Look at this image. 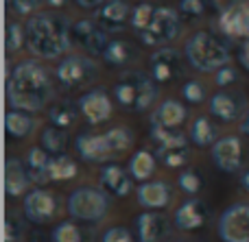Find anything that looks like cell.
<instances>
[{
	"label": "cell",
	"mask_w": 249,
	"mask_h": 242,
	"mask_svg": "<svg viewBox=\"0 0 249 242\" xmlns=\"http://www.w3.org/2000/svg\"><path fill=\"white\" fill-rule=\"evenodd\" d=\"M219 29L225 37L247 39L249 37V2L236 0L221 11Z\"/></svg>",
	"instance_id": "19"
},
{
	"label": "cell",
	"mask_w": 249,
	"mask_h": 242,
	"mask_svg": "<svg viewBox=\"0 0 249 242\" xmlns=\"http://www.w3.org/2000/svg\"><path fill=\"white\" fill-rule=\"evenodd\" d=\"M212 164L225 175H241L245 170V146L243 140L234 133L221 135L210 148Z\"/></svg>",
	"instance_id": "10"
},
{
	"label": "cell",
	"mask_w": 249,
	"mask_h": 242,
	"mask_svg": "<svg viewBox=\"0 0 249 242\" xmlns=\"http://www.w3.org/2000/svg\"><path fill=\"white\" fill-rule=\"evenodd\" d=\"M186 120H188V107H186L184 100L177 98H164L155 107L153 118H151V122H158V125L168 127V129H179Z\"/></svg>",
	"instance_id": "22"
},
{
	"label": "cell",
	"mask_w": 249,
	"mask_h": 242,
	"mask_svg": "<svg viewBox=\"0 0 249 242\" xmlns=\"http://www.w3.org/2000/svg\"><path fill=\"white\" fill-rule=\"evenodd\" d=\"M149 135L153 140L155 148H168V146H181V144H190V138H186L179 129H168L158 122H151Z\"/></svg>",
	"instance_id": "30"
},
{
	"label": "cell",
	"mask_w": 249,
	"mask_h": 242,
	"mask_svg": "<svg viewBox=\"0 0 249 242\" xmlns=\"http://www.w3.org/2000/svg\"><path fill=\"white\" fill-rule=\"evenodd\" d=\"M101 57H103V61L107 65H112V68H127L129 64L136 61L138 52L131 42H127V39H123V37H112Z\"/></svg>",
	"instance_id": "27"
},
{
	"label": "cell",
	"mask_w": 249,
	"mask_h": 242,
	"mask_svg": "<svg viewBox=\"0 0 249 242\" xmlns=\"http://www.w3.org/2000/svg\"><path fill=\"white\" fill-rule=\"evenodd\" d=\"M39 146L44 151H48L51 155H61L66 151V146H68V135H66L64 129H57V127L48 125L39 133Z\"/></svg>",
	"instance_id": "32"
},
{
	"label": "cell",
	"mask_w": 249,
	"mask_h": 242,
	"mask_svg": "<svg viewBox=\"0 0 249 242\" xmlns=\"http://www.w3.org/2000/svg\"><path fill=\"white\" fill-rule=\"evenodd\" d=\"M55 98V81L46 65L37 59H24L11 68L7 77V103L11 109L37 113L51 107Z\"/></svg>",
	"instance_id": "1"
},
{
	"label": "cell",
	"mask_w": 249,
	"mask_h": 242,
	"mask_svg": "<svg viewBox=\"0 0 249 242\" xmlns=\"http://www.w3.org/2000/svg\"><path fill=\"white\" fill-rule=\"evenodd\" d=\"M171 229L168 216L160 210H144L133 218V236L138 242H164Z\"/></svg>",
	"instance_id": "15"
},
{
	"label": "cell",
	"mask_w": 249,
	"mask_h": 242,
	"mask_svg": "<svg viewBox=\"0 0 249 242\" xmlns=\"http://www.w3.org/2000/svg\"><path fill=\"white\" fill-rule=\"evenodd\" d=\"M158 155L151 151H146V148H140V151H136L131 157H129V173H131L133 181H151L155 175V168H158Z\"/></svg>",
	"instance_id": "29"
},
{
	"label": "cell",
	"mask_w": 249,
	"mask_h": 242,
	"mask_svg": "<svg viewBox=\"0 0 249 242\" xmlns=\"http://www.w3.org/2000/svg\"><path fill=\"white\" fill-rule=\"evenodd\" d=\"M208 87L203 81L199 79H188V81L181 85V100L186 105H203L208 103Z\"/></svg>",
	"instance_id": "37"
},
{
	"label": "cell",
	"mask_w": 249,
	"mask_h": 242,
	"mask_svg": "<svg viewBox=\"0 0 249 242\" xmlns=\"http://www.w3.org/2000/svg\"><path fill=\"white\" fill-rule=\"evenodd\" d=\"M24 234H26V227H24V223H22V218L16 216V214H9L7 221H4V240L22 242L24 240Z\"/></svg>",
	"instance_id": "41"
},
{
	"label": "cell",
	"mask_w": 249,
	"mask_h": 242,
	"mask_svg": "<svg viewBox=\"0 0 249 242\" xmlns=\"http://www.w3.org/2000/svg\"><path fill=\"white\" fill-rule=\"evenodd\" d=\"M105 2H107V0H74V4H77L79 9H83V11H99Z\"/></svg>",
	"instance_id": "45"
},
{
	"label": "cell",
	"mask_w": 249,
	"mask_h": 242,
	"mask_svg": "<svg viewBox=\"0 0 249 242\" xmlns=\"http://www.w3.org/2000/svg\"><path fill=\"white\" fill-rule=\"evenodd\" d=\"M77 105H79V109H81V118H86L88 125L96 127L112 118L116 100H114V96L109 94L107 90H103V87H92V90L83 92V94L79 96Z\"/></svg>",
	"instance_id": "14"
},
{
	"label": "cell",
	"mask_w": 249,
	"mask_h": 242,
	"mask_svg": "<svg viewBox=\"0 0 249 242\" xmlns=\"http://www.w3.org/2000/svg\"><path fill=\"white\" fill-rule=\"evenodd\" d=\"M88 234L79 221H61L53 227L51 231V242H86Z\"/></svg>",
	"instance_id": "33"
},
{
	"label": "cell",
	"mask_w": 249,
	"mask_h": 242,
	"mask_svg": "<svg viewBox=\"0 0 249 242\" xmlns=\"http://www.w3.org/2000/svg\"><path fill=\"white\" fill-rule=\"evenodd\" d=\"M46 116H48V125L70 131L81 118V109L72 100H57V103H51V107L46 109Z\"/></svg>",
	"instance_id": "26"
},
{
	"label": "cell",
	"mask_w": 249,
	"mask_h": 242,
	"mask_svg": "<svg viewBox=\"0 0 249 242\" xmlns=\"http://www.w3.org/2000/svg\"><path fill=\"white\" fill-rule=\"evenodd\" d=\"M37 129V120L33 118L31 112L24 109H9L4 113V131L9 138L13 140H26L35 133Z\"/></svg>",
	"instance_id": "24"
},
{
	"label": "cell",
	"mask_w": 249,
	"mask_h": 242,
	"mask_svg": "<svg viewBox=\"0 0 249 242\" xmlns=\"http://www.w3.org/2000/svg\"><path fill=\"white\" fill-rule=\"evenodd\" d=\"M105 135H107L109 140V146H112L114 155H123V153H127L129 148L133 146V140H136V135H133V131L129 129V127H112V129L105 131Z\"/></svg>",
	"instance_id": "35"
},
{
	"label": "cell",
	"mask_w": 249,
	"mask_h": 242,
	"mask_svg": "<svg viewBox=\"0 0 249 242\" xmlns=\"http://www.w3.org/2000/svg\"><path fill=\"white\" fill-rule=\"evenodd\" d=\"M99 186L107 194L124 199L133 192V177L129 173V168H123L121 164L109 161V164H103V168L99 173Z\"/></svg>",
	"instance_id": "20"
},
{
	"label": "cell",
	"mask_w": 249,
	"mask_h": 242,
	"mask_svg": "<svg viewBox=\"0 0 249 242\" xmlns=\"http://www.w3.org/2000/svg\"><path fill=\"white\" fill-rule=\"evenodd\" d=\"M238 186H241L245 192H249V168H245L241 175H238Z\"/></svg>",
	"instance_id": "48"
},
{
	"label": "cell",
	"mask_w": 249,
	"mask_h": 242,
	"mask_svg": "<svg viewBox=\"0 0 249 242\" xmlns=\"http://www.w3.org/2000/svg\"><path fill=\"white\" fill-rule=\"evenodd\" d=\"M44 0H9L11 9L18 13V16H26L31 17L33 13H37V7L42 4Z\"/></svg>",
	"instance_id": "44"
},
{
	"label": "cell",
	"mask_w": 249,
	"mask_h": 242,
	"mask_svg": "<svg viewBox=\"0 0 249 242\" xmlns=\"http://www.w3.org/2000/svg\"><path fill=\"white\" fill-rule=\"evenodd\" d=\"M203 186H206L203 175L199 173L197 168H184L177 175V188H179V192H184L186 196H199Z\"/></svg>",
	"instance_id": "36"
},
{
	"label": "cell",
	"mask_w": 249,
	"mask_h": 242,
	"mask_svg": "<svg viewBox=\"0 0 249 242\" xmlns=\"http://www.w3.org/2000/svg\"><path fill=\"white\" fill-rule=\"evenodd\" d=\"M96 16H99L96 20L112 33V31H118V29H123L124 24H129L131 7H129L127 0H107V2L99 9Z\"/></svg>",
	"instance_id": "25"
},
{
	"label": "cell",
	"mask_w": 249,
	"mask_h": 242,
	"mask_svg": "<svg viewBox=\"0 0 249 242\" xmlns=\"http://www.w3.org/2000/svg\"><path fill=\"white\" fill-rule=\"evenodd\" d=\"M184 52H179L173 46L155 48L149 57V74L160 85L175 83L184 74Z\"/></svg>",
	"instance_id": "11"
},
{
	"label": "cell",
	"mask_w": 249,
	"mask_h": 242,
	"mask_svg": "<svg viewBox=\"0 0 249 242\" xmlns=\"http://www.w3.org/2000/svg\"><path fill=\"white\" fill-rule=\"evenodd\" d=\"M26 242H51V238H44V234L42 231H33V234H31V238L26 240Z\"/></svg>",
	"instance_id": "49"
},
{
	"label": "cell",
	"mask_w": 249,
	"mask_h": 242,
	"mask_svg": "<svg viewBox=\"0 0 249 242\" xmlns=\"http://www.w3.org/2000/svg\"><path fill=\"white\" fill-rule=\"evenodd\" d=\"M99 242H138V240H136V236H133L131 231L127 229V227L116 225V227H109V229H105Z\"/></svg>",
	"instance_id": "43"
},
{
	"label": "cell",
	"mask_w": 249,
	"mask_h": 242,
	"mask_svg": "<svg viewBox=\"0 0 249 242\" xmlns=\"http://www.w3.org/2000/svg\"><path fill=\"white\" fill-rule=\"evenodd\" d=\"M51 153L42 146H31L24 155V166L29 170V177L35 186H46L51 183Z\"/></svg>",
	"instance_id": "23"
},
{
	"label": "cell",
	"mask_w": 249,
	"mask_h": 242,
	"mask_svg": "<svg viewBox=\"0 0 249 242\" xmlns=\"http://www.w3.org/2000/svg\"><path fill=\"white\" fill-rule=\"evenodd\" d=\"M31 177L24 166V160L20 157H9L4 166V190L9 196H24L31 190Z\"/></svg>",
	"instance_id": "21"
},
{
	"label": "cell",
	"mask_w": 249,
	"mask_h": 242,
	"mask_svg": "<svg viewBox=\"0 0 249 242\" xmlns=\"http://www.w3.org/2000/svg\"><path fill=\"white\" fill-rule=\"evenodd\" d=\"M112 208L109 194L103 188H94V186H79L70 192L68 201H66V210H68L70 218L79 223H96L105 221Z\"/></svg>",
	"instance_id": "5"
},
{
	"label": "cell",
	"mask_w": 249,
	"mask_h": 242,
	"mask_svg": "<svg viewBox=\"0 0 249 242\" xmlns=\"http://www.w3.org/2000/svg\"><path fill=\"white\" fill-rule=\"evenodd\" d=\"M153 13H155V4H151V2H138V4H133V7H131V17H129V26L133 29V33L140 35L142 31L149 26Z\"/></svg>",
	"instance_id": "38"
},
{
	"label": "cell",
	"mask_w": 249,
	"mask_h": 242,
	"mask_svg": "<svg viewBox=\"0 0 249 242\" xmlns=\"http://www.w3.org/2000/svg\"><path fill=\"white\" fill-rule=\"evenodd\" d=\"M44 2H46L51 9H61L66 2H68V0H44Z\"/></svg>",
	"instance_id": "50"
},
{
	"label": "cell",
	"mask_w": 249,
	"mask_h": 242,
	"mask_svg": "<svg viewBox=\"0 0 249 242\" xmlns=\"http://www.w3.org/2000/svg\"><path fill=\"white\" fill-rule=\"evenodd\" d=\"M79 175V166L77 161L70 155L61 153V155H53L51 160V181H72Z\"/></svg>",
	"instance_id": "31"
},
{
	"label": "cell",
	"mask_w": 249,
	"mask_h": 242,
	"mask_svg": "<svg viewBox=\"0 0 249 242\" xmlns=\"http://www.w3.org/2000/svg\"><path fill=\"white\" fill-rule=\"evenodd\" d=\"M179 31H181V17L175 9L155 7V13L151 17L149 26L138 37H140V42L144 46L162 48V46H168L171 42H175Z\"/></svg>",
	"instance_id": "7"
},
{
	"label": "cell",
	"mask_w": 249,
	"mask_h": 242,
	"mask_svg": "<svg viewBox=\"0 0 249 242\" xmlns=\"http://www.w3.org/2000/svg\"><path fill=\"white\" fill-rule=\"evenodd\" d=\"M184 57L197 72H212L230 64L232 52L225 37L212 31H195L184 42Z\"/></svg>",
	"instance_id": "4"
},
{
	"label": "cell",
	"mask_w": 249,
	"mask_h": 242,
	"mask_svg": "<svg viewBox=\"0 0 249 242\" xmlns=\"http://www.w3.org/2000/svg\"><path fill=\"white\" fill-rule=\"evenodd\" d=\"M26 48L35 59L53 61L68 55L72 46V22L53 11H37L26 20Z\"/></svg>",
	"instance_id": "2"
},
{
	"label": "cell",
	"mask_w": 249,
	"mask_h": 242,
	"mask_svg": "<svg viewBox=\"0 0 249 242\" xmlns=\"http://www.w3.org/2000/svg\"><path fill=\"white\" fill-rule=\"evenodd\" d=\"M160 83L151 74L140 70H127L121 74L112 87V96L123 112L129 113H144L158 103L160 98Z\"/></svg>",
	"instance_id": "3"
},
{
	"label": "cell",
	"mask_w": 249,
	"mask_h": 242,
	"mask_svg": "<svg viewBox=\"0 0 249 242\" xmlns=\"http://www.w3.org/2000/svg\"><path fill=\"white\" fill-rule=\"evenodd\" d=\"M22 214L31 225H48L59 214V199L42 186H35L22 199Z\"/></svg>",
	"instance_id": "9"
},
{
	"label": "cell",
	"mask_w": 249,
	"mask_h": 242,
	"mask_svg": "<svg viewBox=\"0 0 249 242\" xmlns=\"http://www.w3.org/2000/svg\"><path fill=\"white\" fill-rule=\"evenodd\" d=\"M190 144L197 148H212L214 142L219 140V129L212 122L210 116H197L190 122V131H188Z\"/></svg>",
	"instance_id": "28"
},
{
	"label": "cell",
	"mask_w": 249,
	"mask_h": 242,
	"mask_svg": "<svg viewBox=\"0 0 249 242\" xmlns=\"http://www.w3.org/2000/svg\"><path fill=\"white\" fill-rule=\"evenodd\" d=\"M173 199H175V188L164 179L144 181L136 190L138 205L144 210H166L168 205H173Z\"/></svg>",
	"instance_id": "18"
},
{
	"label": "cell",
	"mask_w": 249,
	"mask_h": 242,
	"mask_svg": "<svg viewBox=\"0 0 249 242\" xmlns=\"http://www.w3.org/2000/svg\"><path fill=\"white\" fill-rule=\"evenodd\" d=\"M238 131H241L245 138H249V109L245 112V116L241 118V122H238Z\"/></svg>",
	"instance_id": "47"
},
{
	"label": "cell",
	"mask_w": 249,
	"mask_h": 242,
	"mask_svg": "<svg viewBox=\"0 0 249 242\" xmlns=\"http://www.w3.org/2000/svg\"><path fill=\"white\" fill-rule=\"evenodd\" d=\"M206 0H179V13L190 20H199L206 16Z\"/></svg>",
	"instance_id": "42"
},
{
	"label": "cell",
	"mask_w": 249,
	"mask_h": 242,
	"mask_svg": "<svg viewBox=\"0 0 249 242\" xmlns=\"http://www.w3.org/2000/svg\"><path fill=\"white\" fill-rule=\"evenodd\" d=\"M238 59H241V64L245 65V70L249 72V37L245 39V44H243V48H241V55H238Z\"/></svg>",
	"instance_id": "46"
},
{
	"label": "cell",
	"mask_w": 249,
	"mask_h": 242,
	"mask_svg": "<svg viewBox=\"0 0 249 242\" xmlns=\"http://www.w3.org/2000/svg\"><path fill=\"white\" fill-rule=\"evenodd\" d=\"M109 39H112V35L99 20L81 17V20L72 22V42L81 46V50L88 52L90 57L103 55Z\"/></svg>",
	"instance_id": "12"
},
{
	"label": "cell",
	"mask_w": 249,
	"mask_h": 242,
	"mask_svg": "<svg viewBox=\"0 0 249 242\" xmlns=\"http://www.w3.org/2000/svg\"><path fill=\"white\" fill-rule=\"evenodd\" d=\"M238 81H241V72H238V68H234V65H230V64L214 72V85L221 87V90H230V87H234Z\"/></svg>",
	"instance_id": "40"
},
{
	"label": "cell",
	"mask_w": 249,
	"mask_h": 242,
	"mask_svg": "<svg viewBox=\"0 0 249 242\" xmlns=\"http://www.w3.org/2000/svg\"><path fill=\"white\" fill-rule=\"evenodd\" d=\"M208 109L210 116L219 122H241V118L245 116V112L249 109L247 98L243 92L238 90H219L208 98Z\"/></svg>",
	"instance_id": "13"
},
{
	"label": "cell",
	"mask_w": 249,
	"mask_h": 242,
	"mask_svg": "<svg viewBox=\"0 0 249 242\" xmlns=\"http://www.w3.org/2000/svg\"><path fill=\"white\" fill-rule=\"evenodd\" d=\"M216 236L221 242H249V203L236 201L216 218Z\"/></svg>",
	"instance_id": "8"
},
{
	"label": "cell",
	"mask_w": 249,
	"mask_h": 242,
	"mask_svg": "<svg viewBox=\"0 0 249 242\" xmlns=\"http://www.w3.org/2000/svg\"><path fill=\"white\" fill-rule=\"evenodd\" d=\"M22 46H26V31L18 22H9L7 24V52H18Z\"/></svg>",
	"instance_id": "39"
},
{
	"label": "cell",
	"mask_w": 249,
	"mask_h": 242,
	"mask_svg": "<svg viewBox=\"0 0 249 242\" xmlns=\"http://www.w3.org/2000/svg\"><path fill=\"white\" fill-rule=\"evenodd\" d=\"M208 221H210V208L199 196H188L186 201H181L173 216V225L179 231H199L201 227H206Z\"/></svg>",
	"instance_id": "17"
},
{
	"label": "cell",
	"mask_w": 249,
	"mask_h": 242,
	"mask_svg": "<svg viewBox=\"0 0 249 242\" xmlns=\"http://www.w3.org/2000/svg\"><path fill=\"white\" fill-rule=\"evenodd\" d=\"M74 151L88 164H109L116 160L105 133H88V131L79 133L74 138Z\"/></svg>",
	"instance_id": "16"
},
{
	"label": "cell",
	"mask_w": 249,
	"mask_h": 242,
	"mask_svg": "<svg viewBox=\"0 0 249 242\" xmlns=\"http://www.w3.org/2000/svg\"><path fill=\"white\" fill-rule=\"evenodd\" d=\"M155 155L166 168H184L190 161V144L181 146H168V148H155Z\"/></svg>",
	"instance_id": "34"
},
{
	"label": "cell",
	"mask_w": 249,
	"mask_h": 242,
	"mask_svg": "<svg viewBox=\"0 0 249 242\" xmlns=\"http://www.w3.org/2000/svg\"><path fill=\"white\" fill-rule=\"evenodd\" d=\"M99 77V65L90 55H70L61 57L55 65V81L66 90H83L90 87Z\"/></svg>",
	"instance_id": "6"
},
{
	"label": "cell",
	"mask_w": 249,
	"mask_h": 242,
	"mask_svg": "<svg viewBox=\"0 0 249 242\" xmlns=\"http://www.w3.org/2000/svg\"><path fill=\"white\" fill-rule=\"evenodd\" d=\"M168 242H186V240H168Z\"/></svg>",
	"instance_id": "51"
}]
</instances>
